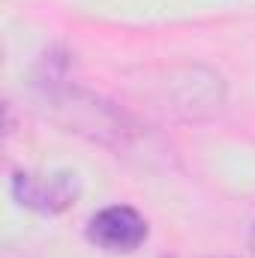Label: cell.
I'll list each match as a JSON object with an SVG mask.
<instances>
[{"instance_id": "obj_1", "label": "cell", "mask_w": 255, "mask_h": 258, "mask_svg": "<svg viewBox=\"0 0 255 258\" xmlns=\"http://www.w3.org/2000/svg\"><path fill=\"white\" fill-rule=\"evenodd\" d=\"M12 192L18 198V204L30 207L36 213L54 216V213H63L66 207L75 204L81 186H78V177L69 174V171H57V174H48V177L18 171L12 177Z\"/></svg>"}, {"instance_id": "obj_2", "label": "cell", "mask_w": 255, "mask_h": 258, "mask_svg": "<svg viewBox=\"0 0 255 258\" xmlns=\"http://www.w3.org/2000/svg\"><path fill=\"white\" fill-rule=\"evenodd\" d=\"M87 237L105 252H132L144 243L147 222L138 210H132L126 204H114V207L99 210L90 219Z\"/></svg>"}]
</instances>
